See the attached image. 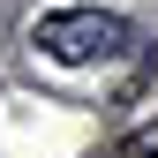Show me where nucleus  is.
<instances>
[{
    "label": "nucleus",
    "instance_id": "obj_1",
    "mask_svg": "<svg viewBox=\"0 0 158 158\" xmlns=\"http://www.w3.org/2000/svg\"><path fill=\"white\" fill-rule=\"evenodd\" d=\"M30 45L45 53V60L83 68V60H121V53H135L143 30H135L128 15H113V8H53V15L30 23Z\"/></svg>",
    "mask_w": 158,
    "mask_h": 158
},
{
    "label": "nucleus",
    "instance_id": "obj_2",
    "mask_svg": "<svg viewBox=\"0 0 158 158\" xmlns=\"http://www.w3.org/2000/svg\"><path fill=\"white\" fill-rule=\"evenodd\" d=\"M121 158H158V121L151 128H128L121 135Z\"/></svg>",
    "mask_w": 158,
    "mask_h": 158
}]
</instances>
